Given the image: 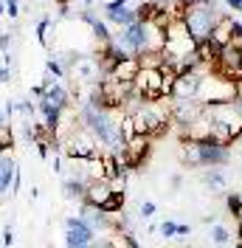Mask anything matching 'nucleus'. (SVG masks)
Segmentation results:
<instances>
[{
	"mask_svg": "<svg viewBox=\"0 0 242 248\" xmlns=\"http://www.w3.org/2000/svg\"><path fill=\"white\" fill-rule=\"evenodd\" d=\"M15 243V232H12V226H6L3 229V246H12Z\"/></svg>",
	"mask_w": 242,
	"mask_h": 248,
	"instance_id": "38",
	"label": "nucleus"
},
{
	"mask_svg": "<svg viewBox=\"0 0 242 248\" xmlns=\"http://www.w3.org/2000/svg\"><path fill=\"white\" fill-rule=\"evenodd\" d=\"M138 71H141V65H138V57H130V60L116 62V68H113L107 77H110V79H119V82H136Z\"/></svg>",
	"mask_w": 242,
	"mask_h": 248,
	"instance_id": "17",
	"label": "nucleus"
},
{
	"mask_svg": "<svg viewBox=\"0 0 242 248\" xmlns=\"http://www.w3.org/2000/svg\"><path fill=\"white\" fill-rule=\"evenodd\" d=\"M121 116H124V110H102V108H93V105H82V110H79L82 127L96 139V144H105L107 153L113 155H121L124 144H127L119 127Z\"/></svg>",
	"mask_w": 242,
	"mask_h": 248,
	"instance_id": "1",
	"label": "nucleus"
},
{
	"mask_svg": "<svg viewBox=\"0 0 242 248\" xmlns=\"http://www.w3.org/2000/svg\"><path fill=\"white\" fill-rule=\"evenodd\" d=\"M226 206H228V215L234 217V220H242V195L240 192H228Z\"/></svg>",
	"mask_w": 242,
	"mask_h": 248,
	"instance_id": "29",
	"label": "nucleus"
},
{
	"mask_svg": "<svg viewBox=\"0 0 242 248\" xmlns=\"http://www.w3.org/2000/svg\"><path fill=\"white\" fill-rule=\"evenodd\" d=\"M237 248H242V243H237Z\"/></svg>",
	"mask_w": 242,
	"mask_h": 248,
	"instance_id": "46",
	"label": "nucleus"
},
{
	"mask_svg": "<svg viewBox=\"0 0 242 248\" xmlns=\"http://www.w3.org/2000/svg\"><path fill=\"white\" fill-rule=\"evenodd\" d=\"M37 110H40V116H43V124H45L48 130L54 133V130L60 127L62 110H60V108H54V105H48L45 99H40V105H37Z\"/></svg>",
	"mask_w": 242,
	"mask_h": 248,
	"instance_id": "23",
	"label": "nucleus"
},
{
	"mask_svg": "<svg viewBox=\"0 0 242 248\" xmlns=\"http://www.w3.org/2000/svg\"><path fill=\"white\" fill-rule=\"evenodd\" d=\"M200 79H203L200 71H186V74H181L178 82H175V88H172V93H169V99L172 102H192V99H197Z\"/></svg>",
	"mask_w": 242,
	"mask_h": 248,
	"instance_id": "10",
	"label": "nucleus"
},
{
	"mask_svg": "<svg viewBox=\"0 0 242 248\" xmlns=\"http://www.w3.org/2000/svg\"><path fill=\"white\" fill-rule=\"evenodd\" d=\"M226 3L234 9V12H242V0H226Z\"/></svg>",
	"mask_w": 242,
	"mask_h": 248,
	"instance_id": "40",
	"label": "nucleus"
},
{
	"mask_svg": "<svg viewBox=\"0 0 242 248\" xmlns=\"http://www.w3.org/2000/svg\"><path fill=\"white\" fill-rule=\"evenodd\" d=\"M203 184L209 186L212 192H226L228 189V181H226V175H223L220 167H206L203 170Z\"/></svg>",
	"mask_w": 242,
	"mask_h": 248,
	"instance_id": "22",
	"label": "nucleus"
},
{
	"mask_svg": "<svg viewBox=\"0 0 242 248\" xmlns=\"http://www.w3.org/2000/svg\"><path fill=\"white\" fill-rule=\"evenodd\" d=\"M181 139L192 141V144H203V141H212V113L203 110L192 124L181 127Z\"/></svg>",
	"mask_w": 242,
	"mask_h": 248,
	"instance_id": "11",
	"label": "nucleus"
},
{
	"mask_svg": "<svg viewBox=\"0 0 242 248\" xmlns=\"http://www.w3.org/2000/svg\"><path fill=\"white\" fill-rule=\"evenodd\" d=\"M121 209H124V192L116 189V192H113V198L105 203V209H102V212H105V215H119Z\"/></svg>",
	"mask_w": 242,
	"mask_h": 248,
	"instance_id": "31",
	"label": "nucleus"
},
{
	"mask_svg": "<svg viewBox=\"0 0 242 248\" xmlns=\"http://www.w3.org/2000/svg\"><path fill=\"white\" fill-rule=\"evenodd\" d=\"M107 240H110L113 248H138V243L133 240V234H127V232H113Z\"/></svg>",
	"mask_w": 242,
	"mask_h": 248,
	"instance_id": "28",
	"label": "nucleus"
},
{
	"mask_svg": "<svg viewBox=\"0 0 242 248\" xmlns=\"http://www.w3.org/2000/svg\"><path fill=\"white\" fill-rule=\"evenodd\" d=\"M3 3H6V15H9V17L20 15V12H17V0H3Z\"/></svg>",
	"mask_w": 242,
	"mask_h": 248,
	"instance_id": "37",
	"label": "nucleus"
},
{
	"mask_svg": "<svg viewBox=\"0 0 242 248\" xmlns=\"http://www.w3.org/2000/svg\"><path fill=\"white\" fill-rule=\"evenodd\" d=\"M212 74H217L226 82H240L242 79V51L234 48L231 43L226 48H220V57L212 65Z\"/></svg>",
	"mask_w": 242,
	"mask_h": 248,
	"instance_id": "6",
	"label": "nucleus"
},
{
	"mask_svg": "<svg viewBox=\"0 0 242 248\" xmlns=\"http://www.w3.org/2000/svg\"><path fill=\"white\" fill-rule=\"evenodd\" d=\"M17 175V167L12 158H0V198H6V195H12V181H15Z\"/></svg>",
	"mask_w": 242,
	"mask_h": 248,
	"instance_id": "19",
	"label": "nucleus"
},
{
	"mask_svg": "<svg viewBox=\"0 0 242 248\" xmlns=\"http://www.w3.org/2000/svg\"><path fill=\"white\" fill-rule=\"evenodd\" d=\"M45 68H48V77L54 79V82H60V79L68 77V74H65V68L60 65V60H57V57H54V60H48V62H45Z\"/></svg>",
	"mask_w": 242,
	"mask_h": 248,
	"instance_id": "33",
	"label": "nucleus"
},
{
	"mask_svg": "<svg viewBox=\"0 0 242 248\" xmlns=\"http://www.w3.org/2000/svg\"><path fill=\"white\" fill-rule=\"evenodd\" d=\"M107 12V20L110 23H116V26H121V29H130V26H136L138 17L133 9H127V6H105Z\"/></svg>",
	"mask_w": 242,
	"mask_h": 248,
	"instance_id": "18",
	"label": "nucleus"
},
{
	"mask_svg": "<svg viewBox=\"0 0 242 248\" xmlns=\"http://www.w3.org/2000/svg\"><path fill=\"white\" fill-rule=\"evenodd\" d=\"M217 20H220V15H217L214 0L192 3V6H186V15H183V23L189 29V37L195 40V46L212 37V29L217 26Z\"/></svg>",
	"mask_w": 242,
	"mask_h": 248,
	"instance_id": "3",
	"label": "nucleus"
},
{
	"mask_svg": "<svg viewBox=\"0 0 242 248\" xmlns=\"http://www.w3.org/2000/svg\"><path fill=\"white\" fill-rule=\"evenodd\" d=\"M93 240H96V232L82 217H68L65 220V243H68V248H91Z\"/></svg>",
	"mask_w": 242,
	"mask_h": 248,
	"instance_id": "8",
	"label": "nucleus"
},
{
	"mask_svg": "<svg viewBox=\"0 0 242 248\" xmlns=\"http://www.w3.org/2000/svg\"><path fill=\"white\" fill-rule=\"evenodd\" d=\"M43 88H45V96H43V99H45L48 105H54V108H60V110L71 108V99H74V96H71V91H68L62 82H54L51 77H45Z\"/></svg>",
	"mask_w": 242,
	"mask_h": 248,
	"instance_id": "13",
	"label": "nucleus"
},
{
	"mask_svg": "<svg viewBox=\"0 0 242 248\" xmlns=\"http://www.w3.org/2000/svg\"><path fill=\"white\" fill-rule=\"evenodd\" d=\"M57 3H60L62 9H68V0H57Z\"/></svg>",
	"mask_w": 242,
	"mask_h": 248,
	"instance_id": "43",
	"label": "nucleus"
},
{
	"mask_svg": "<svg viewBox=\"0 0 242 248\" xmlns=\"http://www.w3.org/2000/svg\"><path fill=\"white\" fill-rule=\"evenodd\" d=\"M203 105L192 99V102H172V124H178V127H186V124H192L203 113Z\"/></svg>",
	"mask_w": 242,
	"mask_h": 248,
	"instance_id": "14",
	"label": "nucleus"
},
{
	"mask_svg": "<svg viewBox=\"0 0 242 248\" xmlns=\"http://www.w3.org/2000/svg\"><path fill=\"white\" fill-rule=\"evenodd\" d=\"M161 234H164V237H175V234H178V223H172V220H166V223L161 226Z\"/></svg>",
	"mask_w": 242,
	"mask_h": 248,
	"instance_id": "36",
	"label": "nucleus"
},
{
	"mask_svg": "<svg viewBox=\"0 0 242 248\" xmlns=\"http://www.w3.org/2000/svg\"><path fill=\"white\" fill-rule=\"evenodd\" d=\"M166 62V54H141L138 57V65L141 68H161Z\"/></svg>",
	"mask_w": 242,
	"mask_h": 248,
	"instance_id": "32",
	"label": "nucleus"
},
{
	"mask_svg": "<svg viewBox=\"0 0 242 248\" xmlns=\"http://www.w3.org/2000/svg\"><path fill=\"white\" fill-rule=\"evenodd\" d=\"M82 20H85V23H88V26H91V29H93V34H96V37L102 40V46H105V43H110V40H113V34L107 31V26H105V23H102V20H99V17H96V15H93L91 9H88V12H82Z\"/></svg>",
	"mask_w": 242,
	"mask_h": 248,
	"instance_id": "24",
	"label": "nucleus"
},
{
	"mask_svg": "<svg viewBox=\"0 0 242 248\" xmlns=\"http://www.w3.org/2000/svg\"><path fill=\"white\" fill-rule=\"evenodd\" d=\"M48 29H51V20H40V23H37V40H40V46H51V43H48Z\"/></svg>",
	"mask_w": 242,
	"mask_h": 248,
	"instance_id": "34",
	"label": "nucleus"
},
{
	"mask_svg": "<svg viewBox=\"0 0 242 248\" xmlns=\"http://www.w3.org/2000/svg\"><path fill=\"white\" fill-rule=\"evenodd\" d=\"M195 54H197V60H200V65H203L206 71H212V65L217 62V57H220V46H214L212 40H203V43L195 46Z\"/></svg>",
	"mask_w": 242,
	"mask_h": 248,
	"instance_id": "20",
	"label": "nucleus"
},
{
	"mask_svg": "<svg viewBox=\"0 0 242 248\" xmlns=\"http://www.w3.org/2000/svg\"><path fill=\"white\" fill-rule=\"evenodd\" d=\"M102 170H105V181L110 184V181H119L121 175H124V167H121V161H119V155H113V153H105L102 155Z\"/></svg>",
	"mask_w": 242,
	"mask_h": 248,
	"instance_id": "21",
	"label": "nucleus"
},
{
	"mask_svg": "<svg viewBox=\"0 0 242 248\" xmlns=\"http://www.w3.org/2000/svg\"><path fill=\"white\" fill-rule=\"evenodd\" d=\"M209 110V108H206ZM212 119L220 124H226L228 133L234 136V141H240L242 136V110L237 102H231V105H220V108H212Z\"/></svg>",
	"mask_w": 242,
	"mask_h": 248,
	"instance_id": "9",
	"label": "nucleus"
},
{
	"mask_svg": "<svg viewBox=\"0 0 242 248\" xmlns=\"http://www.w3.org/2000/svg\"><path fill=\"white\" fill-rule=\"evenodd\" d=\"M113 192L116 189L107 184V181H91L88 189H85V203H91L96 209H105V203L113 198Z\"/></svg>",
	"mask_w": 242,
	"mask_h": 248,
	"instance_id": "15",
	"label": "nucleus"
},
{
	"mask_svg": "<svg viewBox=\"0 0 242 248\" xmlns=\"http://www.w3.org/2000/svg\"><path fill=\"white\" fill-rule=\"evenodd\" d=\"M197 102L203 108H220V105H231L237 102V93H234V82H226L220 79L217 74H203L200 79V91H197Z\"/></svg>",
	"mask_w": 242,
	"mask_h": 248,
	"instance_id": "4",
	"label": "nucleus"
},
{
	"mask_svg": "<svg viewBox=\"0 0 242 248\" xmlns=\"http://www.w3.org/2000/svg\"><path fill=\"white\" fill-rule=\"evenodd\" d=\"M60 150H62V155L71 158V161H91V158L99 155V150H96V139H93L85 127H76L74 133L60 144Z\"/></svg>",
	"mask_w": 242,
	"mask_h": 248,
	"instance_id": "5",
	"label": "nucleus"
},
{
	"mask_svg": "<svg viewBox=\"0 0 242 248\" xmlns=\"http://www.w3.org/2000/svg\"><path fill=\"white\" fill-rule=\"evenodd\" d=\"M12 74H9V68H0V82H9Z\"/></svg>",
	"mask_w": 242,
	"mask_h": 248,
	"instance_id": "41",
	"label": "nucleus"
},
{
	"mask_svg": "<svg viewBox=\"0 0 242 248\" xmlns=\"http://www.w3.org/2000/svg\"><path fill=\"white\" fill-rule=\"evenodd\" d=\"M212 40L214 46H220V48H226L231 40H234V17H228V15H220V20H217V26L212 29Z\"/></svg>",
	"mask_w": 242,
	"mask_h": 248,
	"instance_id": "16",
	"label": "nucleus"
},
{
	"mask_svg": "<svg viewBox=\"0 0 242 248\" xmlns=\"http://www.w3.org/2000/svg\"><path fill=\"white\" fill-rule=\"evenodd\" d=\"M85 189H88V184L79 181V178H68V181L62 184V192H65L68 201H74V198H82V201H85Z\"/></svg>",
	"mask_w": 242,
	"mask_h": 248,
	"instance_id": "26",
	"label": "nucleus"
},
{
	"mask_svg": "<svg viewBox=\"0 0 242 248\" xmlns=\"http://www.w3.org/2000/svg\"><path fill=\"white\" fill-rule=\"evenodd\" d=\"M91 248H113V246H110V240H93Z\"/></svg>",
	"mask_w": 242,
	"mask_h": 248,
	"instance_id": "39",
	"label": "nucleus"
},
{
	"mask_svg": "<svg viewBox=\"0 0 242 248\" xmlns=\"http://www.w3.org/2000/svg\"><path fill=\"white\" fill-rule=\"evenodd\" d=\"M237 105H240V110H242V102H237Z\"/></svg>",
	"mask_w": 242,
	"mask_h": 248,
	"instance_id": "45",
	"label": "nucleus"
},
{
	"mask_svg": "<svg viewBox=\"0 0 242 248\" xmlns=\"http://www.w3.org/2000/svg\"><path fill=\"white\" fill-rule=\"evenodd\" d=\"M209 113H212V110H209ZM212 144H220V147L234 144V136L228 133V127L220 124V122H214V119H212Z\"/></svg>",
	"mask_w": 242,
	"mask_h": 248,
	"instance_id": "25",
	"label": "nucleus"
},
{
	"mask_svg": "<svg viewBox=\"0 0 242 248\" xmlns=\"http://www.w3.org/2000/svg\"><path fill=\"white\" fill-rule=\"evenodd\" d=\"M178 3H183V6H192V3H203V0H178Z\"/></svg>",
	"mask_w": 242,
	"mask_h": 248,
	"instance_id": "42",
	"label": "nucleus"
},
{
	"mask_svg": "<svg viewBox=\"0 0 242 248\" xmlns=\"http://www.w3.org/2000/svg\"><path fill=\"white\" fill-rule=\"evenodd\" d=\"M133 122H136V136H147V139H158L164 136L172 124V102H141L133 113Z\"/></svg>",
	"mask_w": 242,
	"mask_h": 248,
	"instance_id": "2",
	"label": "nucleus"
},
{
	"mask_svg": "<svg viewBox=\"0 0 242 248\" xmlns=\"http://www.w3.org/2000/svg\"><path fill=\"white\" fill-rule=\"evenodd\" d=\"M15 147V127L12 122H0V153H6V150H12Z\"/></svg>",
	"mask_w": 242,
	"mask_h": 248,
	"instance_id": "27",
	"label": "nucleus"
},
{
	"mask_svg": "<svg viewBox=\"0 0 242 248\" xmlns=\"http://www.w3.org/2000/svg\"><path fill=\"white\" fill-rule=\"evenodd\" d=\"M197 147H200V170H206V167H226L231 161L228 147H220V144H212V141H203Z\"/></svg>",
	"mask_w": 242,
	"mask_h": 248,
	"instance_id": "12",
	"label": "nucleus"
},
{
	"mask_svg": "<svg viewBox=\"0 0 242 248\" xmlns=\"http://www.w3.org/2000/svg\"><path fill=\"white\" fill-rule=\"evenodd\" d=\"M138 212H141V217H152L155 212H158V206H155L152 201H144V203H141V209H138Z\"/></svg>",
	"mask_w": 242,
	"mask_h": 248,
	"instance_id": "35",
	"label": "nucleus"
},
{
	"mask_svg": "<svg viewBox=\"0 0 242 248\" xmlns=\"http://www.w3.org/2000/svg\"><path fill=\"white\" fill-rule=\"evenodd\" d=\"M152 153V139L147 136H133V139L124 144V153L119 155L121 167L124 170H138V167H144V161L150 158Z\"/></svg>",
	"mask_w": 242,
	"mask_h": 248,
	"instance_id": "7",
	"label": "nucleus"
},
{
	"mask_svg": "<svg viewBox=\"0 0 242 248\" xmlns=\"http://www.w3.org/2000/svg\"><path fill=\"white\" fill-rule=\"evenodd\" d=\"M209 237H212L214 246H226V243H231V232H228L226 226H220V223H214V226H212Z\"/></svg>",
	"mask_w": 242,
	"mask_h": 248,
	"instance_id": "30",
	"label": "nucleus"
},
{
	"mask_svg": "<svg viewBox=\"0 0 242 248\" xmlns=\"http://www.w3.org/2000/svg\"><path fill=\"white\" fill-rule=\"evenodd\" d=\"M85 3H88V6H91V3H96V0H85Z\"/></svg>",
	"mask_w": 242,
	"mask_h": 248,
	"instance_id": "44",
	"label": "nucleus"
}]
</instances>
